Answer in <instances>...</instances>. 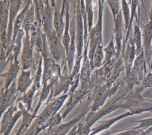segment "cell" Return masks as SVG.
Here are the masks:
<instances>
[{"label": "cell", "instance_id": "cell-1", "mask_svg": "<svg viewBox=\"0 0 152 135\" xmlns=\"http://www.w3.org/2000/svg\"><path fill=\"white\" fill-rule=\"evenodd\" d=\"M68 96L69 94L67 93L53 98V101L47 104L43 111L36 115L34 122L31 124L23 135H38L42 131L46 129L48 121L58 112Z\"/></svg>", "mask_w": 152, "mask_h": 135}, {"label": "cell", "instance_id": "cell-2", "mask_svg": "<svg viewBox=\"0 0 152 135\" xmlns=\"http://www.w3.org/2000/svg\"><path fill=\"white\" fill-rule=\"evenodd\" d=\"M129 92V91L126 89L124 92H120L117 94L116 93L114 95V97L110 98L111 99L97 111H90L84 118V121L90 127H91V126L99 119L112 112L117 109L120 108V103H118V102L121 99H123Z\"/></svg>", "mask_w": 152, "mask_h": 135}, {"label": "cell", "instance_id": "cell-3", "mask_svg": "<svg viewBox=\"0 0 152 135\" xmlns=\"http://www.w3.org/2000/svg\"><path fill=\"white\" fill-rule=\"evenodd\" d=\"M104 3L98 0V15L95 26L88 32L89 46L88 56L92 62L95 50L100 42H103V17Z\"/></svg>", "mask_w": 152, "mask_h": 135}, {"label": "cell", "instance_id": "cell-4", "mask_svg": "<svg viewBox=\"0 0 152 135\" xmlns=\"http://www.w3.org/2000/svg\"><path fill=\"white\" fill-rule=\"evenodd\" d=\"M92 102L93 98L90 93L87 96L86 103L80 113L77 117L67 123H61V124L52 128L50 130H48V135H66L75 125L86 118V114L91 109Z\"/></svg>", "mask_w": 152, "mask_h": 135}, {"label": "cell", "instance_id": "cell-5", "mask_svg": "<svg viewBox=\"0 0 152 135\" xmlns=\"http://www.w3.org/2000/svg\"><path fill=\"white\" fill-rule=\"evenodd\" d=\"M49 51L53 60L57 62H62V65H66V53L61 39L53 30L49 35L46 36Z\"/></svg>", "mask_w": 152, "mask_h": 135}, {"label": "cell", "instance_id": "cell-6", "mask_svg": "<svg viewBox=\"0 0 152 135\" xmlns=\"http://www.w3.org/2000/svg\"><path fill=\"white\" fill-rule=\"evenodd\" d=\"M23 116L16 102L12 104L1 115V135H9L18 120Z\"/></svg>", "mask_w": 152, "mask_h": 135}, {"label": "cell", "instance_id": "cell-7", "mask_svg": "<svg viewBox=\"0 0 152 135\" xmlns=\"http://www.w3.org/2000/svg\"><path fill=\"white\" fill-rule=\"evenodd\" d=\"M81 1L77 0L75 12L76 20V58H83L84 46V24L81 10Z\"/></svg>", "mask_w": 152, "mask_h": 135}, {"label": "cell", "instance_id": "cell-8", "mask_svg": "<svg viewBox=\"0 0 152 135\" xmlns=\"http://www.w3.org/2000/svg\"><path fill=\"white\" fill-rule=\"evenodd\" d=\"M88 46L89 41L88 39L87 43L84 45L83 58L80 72V88L84 90H90L89 83L91 74L94 70L93 62L89 59L88 56Z\"/></svg>", "mask_w": 152, "mask_h": 135}, {"label": "cell", "instance_id": "cell-9", "mask_svg": "<svg viewBox=\"0 0 152 135\" xmlns=\"http://www.w3.org/2000/svg\"><path fill=\"white\" fill-rule=\"evenodd\" d=\"M125 101L120 103V108L128 109L134 114H140L144 112L152 111V101H145L142 97L134 98L125 96Z\"/></svg>", "mask_w": 152, "mask_h": 135}, {"label": "cell", "instance_id": "cell-10", "mask_svg": "<svg viewBox=\"0 0 152 135\" xmlns=\"http://www.w3.org/2000/svg\"><path fill=\"white\" fill-rule=\"evenodd\" d=\"M109 87L106 83L96 86L90 92L93 98V102L91 106L90 111L96 112L104 105V103L107 98H110Z\"/></svg>", "mask_w": 152, "mask_h": 135}, {"label": "cell", "instance_id": "cell-11", "mask_svg": "<svg viewBox=\"0 0 152 135\" xmlns=\"http://www.w3.org/2000/svg\"><path fill=\"white\" fill-rule=\"evenodd\" d=\"M124 18L122 11L117 15L115 18L113 19L114 27H113V37L116 43V49L117 51V58H118L122 53L123 42L124 40V31L125 29V24L124 23Z\"/></svg>", "mask_w": 152, "mask_h": 135}, {"label": "cell", "instance_id": "cell-12", "mask_svg": "<svg viewBox=\"0 0 152 135\" xmlns=\"http://www.w3.org/2000/svg\"><path fill=\"white\" fill-rule=\"evenodd\" d=\"M34 46L31 43L30 36H24L21 52V64L23 70H27L33 65V51Z\"/></svg>", "mask_w": 152, "mask_h": 135}, {"label": "cell", "instance_id": "cell-13", "mask_svg": "<svg viewBox=\"0 0 152 135\" xmlns=\"http://www.w3.org/2000/svg\"><path fill=\"white\" fill-rule=\"evenodd\" d=\"M71 34V41L68 49V54L66 55V63L68 69V72L71 74L77 55L76 51V20H75V12L74 10V16L71 21L70 27Z\"/></svg>", "mask_w": 152, "mask_h": 135}, {"label": "cell", "instance_id": "cell-14", "mask_svg": "<svg viewBox=\"0 0 152 135\" xmlns=\"http://www.w3.org/2000/svg\"><path fill=\"white\" fill-rule=\"evenodd\" d=\"M18 92L17 87V80L7 89H1V115L9 107L15 103L17 99V95Z\"/></svg>", "mask_w": 152, "mask_h": 135}, {"label": "cell", "instance_id": "cell-15", "mask_svg": "<svg viewBox=\"0 0 152 135\" xmlns=\"http://www.w3.org/2000/svg\"><path fill=\"white\" fill-rule=\"evenodd\" d=\"M63 72L64 74L61 76L53 87V99L62 94L67 93L69 90L73 77L71 74L67 72L66 66L64 67Z\"/></svg>", "mask_w": 152, "mask_h": 135}, {"label": "cell", "instance_id": "cell-16", "mask_svg": "<svg viewBox=\"0 0 152 135\" xmlns=\"http://www.w3.org/2000/svg\"><path fill=\"white\" fill-rule=\"evenodd\" d=\"M121 56L124 59L125 67V76H126L129 74V73L132 70L134 62L135 59V56H137L136 48L132 39V34L128 40V43L125 48V51L122 52L121 54Z\"/></svg>", "mask_w": 152, "mask_h": 135}, {"label": "cell", "instance_id": "cell-17", "mask_svg": "<svg viewBox=\"0 0 152 135\" xmlns=\"http://www.w3.org/2000/svg\"><path fill=\"white\" fill-rule=\"evenodd\" d=\"M143 39V49L147 64H150L152 58V20H149L143 28L142 34Z\"/></svg>", "mask_w": 152, "mask_h": 135}, {"label": "cell", "instance_id": "cell-18", "mask_svg": "<svg viewBox=\"0 0 152 135\" xmlns=\"http://www.w3.org/2000/svg\"><path fill=\"white\" fill-rule=\"evenodd\" d=\"M20 69H22V68L18 60H14L10 64L8 70L5 73L1 74V80H4L3 87H2V89H7L11 85V84L16 80Z\"/></svg>", "mask_w": 152, "mask_h": 135}, {"label": "cell", "instance_id": "cell-19", "mask_svg": "<svg viewBox=\"0 0 152 135\" xmlns=\"http://www.w3.org/2000/svg\"><path fill=\"white\" fill-rule=\"evenodd\" d=\"M90 90H84L78 88L74 93L69 95L68 101L65 105V108L62 113L63 118L65 119L68 114L79 102H81L86 96L91 92Z\"/></svg>", "mask_w": 152, "mask_h": 135}, {"label": "cell", "instance_id": "cell-20", "mask_svg": "<svg viewBox=\"0 0 152 135\" xmlns=\"http://www.w3.org/2000/svg\"><path fill=\"white\" fill-rule=\"evenodd\" d=\"M24 0H10L9 21L7 28V36L8 39L12 42L13 27L15 20L16 19L19 11L21 8Z\"/></svg>", "mask_w": 152, "mask_h": 135}, {"label": "cell", "instance_id": "cell-21", "mask_svg": "<svg viewBox=\"0 0 152 135\" xmlns=\"http://www.w3.org/2000/svg\"><path fill=\"white\" fill-rule=\"evenodd\" d=\"M34 80V76L31 75V68L27 70L21 69V74L17 80V87L18 92L24 94L31 87Z\"/></svg>", "mask_w": 152, "mask_h": 135}, {"label": "cell", "instance_id": "cell-22", "mask_svg": "<svg viewBox=\"0 0 152 135\" xmlns=\"http://www.w3.org/2000/svg\"><path fill=\"white\" fill-rule=\"evenodd\" d=\"M133 115L134 114L131 112L128 111V112H125L124 114H122L116 116L113 118H111L107 119L106 120L102 121L97 126L91 128V133H90V135H96L97 134H98L99 133L102 132V131L107 130L113 124H115L116 123H117L119 120H122V119H123L125 117L131 116V115Z\"/></svg>", "mask_w": 152, "mask_h": 135}, {"label": "cell", "instance_id": "cell-23", "mask_svg": "<svg viewBox=\"0 0 152 135\" xmlns=\"http://www.w3.org/2000/svg\"><path fill=\"white\" fill-rule=\"evenodd\" d=\"M147 64L144 49L142 48L140 54L136 56L132 68V70H133L137 74L140 83L142 82L146 76Z\"/></svg>", "mask_w": 152, "mask_h": 135}, {"label": "cell", "instance_id": "cell-24", "mask_svg": "<svg viewBox=\"0 0 152 135\" xmlns=\"http://www.w3.org/2000/svg\"><path fill=\"white\" fill-rule=\"evenodd\" d=\"M16 103L17 104L18 109H20L23 112V119L20 128L17 131L15 135H23L30 126L31 124L32 123V121L33 119H34V118L33 117V113H30L24 107L22 102H17Z\"/></svg>", "mask_w": 152, "mask_h": 135}, {"label": "cell", "instance_id": "cell-25", "mask_svg": "<svg viewBox=\"0 0 152 135\" xmlns=\"http://www.w3.org/2000/svg\"><path fill=\"white\" fill-rule=\"evenodd\" d=\"M53 10L51 5L45 6L42 20V29L46 36L53 30Z\"/></svg>", "mask_w": 152, "mask_h": 135}, {"label": "cell", "instance_id": "cell-26", "mask_svg": "<svg viewBox=\"0 0 152 135\" xmlns=\"http://www.w3.org/2000/svg\"><path fill=\"white\" fill-rule=\"evenodd\" d=\"M65 29L64 34L62 38L63 45L65 47L66 55L68 52L70 41H71V34H70V27H71V15L69 13V2L68 1L65 12Z\"/></svg>", "mask_w": 152, "mask_h": 135}, {"label": "cell", "instance_id": "cell-27", "mask_svg": "<svg viewBox=\"0 0 152 135\" xmlns=\"http://www.w3.org/2000/svg\"><path fill=\"white\" fill-rule=\"evenodd\" d=\"M33 0H26V4L24 7V8L21 10V11L19 12L18 14L16 19L15 20L14 23V27H13V34H12V43L14 42L16 37L20 30L21 29H22V26L25 18L26 14L31 7V5L33 4Z\"/></svg>", "mask_w": 152, "mask_h": 135}, {"label": "cell", "instance_id": "cell-28", "mask_svg": "<svg viewBox=\"0 0 152 135\" xmlns=\"http://www.w3.org/2000/svg\"><path fill=\"white\" fill-rule=\"evenodd\" d=\"M10 0H1L0 33L7 30L9 21Z\"/></svg>", "mask_w": 152, "mask_h": 135}, {"label": "cell", "instance_id": "cell-29", "mask_svg": "<svg viewBox=\"0 0 152 135\" xmlns=\"http://www.w3.org/2000/svg\"><path fill=\"white\" fill-rule=\"evenodd\" d=\"M64 15L61 13V11L56 7L53 10V28L57 35L61 38H62L64 31L65 29V20Z\"/></svg>", "mask_w": 152, "mask_h": 135}, {"label": "cell", "instance_id": "cell-30", "mask_svg": "<svg viewBox=\"0 0 152 135\" xmlns=\"http://www.w3.org/2000/svg\"><path fill=\"white\" fill-rule=\"evenodd\" d=\"M125 70L124 61L121 56V55L118 58L116 64L111 72L109 79L106 81V84L109 87H112L113 84L115 83V81L117 80L120 74Z\"/></svg>", "mask_w": 152, "mask_h": 135}, {"label": "cell", "instance_id": "cell-31", "mask_svg": "<svg viewBox=\"0 0 152 135\" xmlns=\"http://www.w3.org/2000/svg\"><path fill=\"white\" fill-rule=\"evenodd\" d=\"M36 21V18L34 6L33 3L26 14L25 18L22 26V29L24 30L26 36H30V30Z\"/></svg>", "mask_w": 152, "mask_h": 135}, {"label": "cell", "instance_id": "cell-32", "mask_svg": "<svg viewBox=\"0 0 152 135\" xmlns=\"http://www.w3.org/2000/svg\"><path fill=\"white\" fill-rule=\"evenodd\" d=\"M104 59V53L103 51V42L99 43L97 46L92 60V62L94 69L100 68L103 65V61Z\"/></svg>", "mask_w": 152, "mask_h": 135}, {"label": "cell", "instance_id": "cell-33", "mask_svg": "<svg viewBox=\"0 0 152 135\" xmlns=\"http://www.w3.org/2000/svg\"><path fill=\"white\" fill-rule=\"evenodd\" d=\"M132 37L134 41V43L136 48V55L137 56L140 54L142 51V33L141 32L139 23H137L134 27L133 32L132 33Z\"/></svg>", "mask_w": 152, "mask_h": 135}, {"label": "cell", "instance_id": "cell-34", "mask_svg": "<svg viewBox=\"0 0 152 135\" xmlns=\"http://www.w3.org/2000/svg\"><path fill=\"white\" fill-rule=\"evenodd\" d=\"M113 38V36H112L110 41L105 47L103 48V51L104 53L103 64L114 58H117V51L116 49V46L114 44Z\"/></svg>", "mask_w": 152, "mask_h": 135}, {"label": "cell", "instance_id": "cell-35", "mask_svg": "<svg viewBox=\"0 0 152 135\" xmlns=\"http://www.w3.org/2000/svg\"><path fill=\"white\" fill-rule=\"evenodd\" d=\"M25 36V32L23 29H21L19 31L16 39L14 41V48H13V55L14 57L15 61H18V58L20 55H21V49L23 47V41L24 37Z\"/></svg>", "mask_w": 152, "mask_h": 135}, {"label": "cell", "instance_id": "cell-36", "mask_svg": "<svg viewBox=\"0 0 152 135\" xmlns=\"http://www.w3.org/2000/svg\"><path fill=\"white\" fill-rule=\"evenodd\" d=\"M129 4L126 0H121V11L124 20L125 33L128 29L131 18V9L129 8Z\"/></svg>", "mask_w": 152, "mask_h": 135}, {"label": "cell", "instance_id": "cell-37", "mask_svg": "<svg viewBox=\"0 0 152 135\" xmlns=\"http://www.w3.org/2000/svg\"><path fill=\"white\" fill-rule=\"evenodd\" d=\"M34 6L36 21L42 26V20L45 8L44 0H33Z\"/></svg>", "mask_w": 152, "mask_h": 135}, {"label": "cell", "instance_id": "cell-38", "mask_svg": "<svg viewBox=\"0 0 152 135\" xmlns=\"http://www.w3.org/2000/svg\"><path fill=\"white\" fill-rule=\"evenodd\" d=\"M85 6L88 24V30L89 32L93 26L94 12L93 7V0H85Z\"/></svg>", "mask_w": 152, "mask_h": 135}, {"label": "cell", "instance_id": "cell-39", "mask_svg": "<svg viewBox=\"0 0 152 135\" xmlns=\"http://www.w3.org/2000/svg\"><path fill=\"white\" fill-rule=\"evenodd\" d=\"M110 9L113 19L115 18L121 10V0H106Z\"/></svg>", "mask_w": 152, "mask_h": 135}, {"label": "cell", "instance_id": "cell-40", "mask_svg": "<svg viewBox=\"0 0 152 135\" xmlns=\"http://www.w3.org/2000/svg\"><path fill=\"white\" fill-rule=\"evenodd\" d=\"M64 118H63L62 115L61 114L60 112H58L48 121L47 124H46V127H47L46 129L48 130H49L52 128L61 124Z\"/></svg>", "mask_w": 152, "mask_h": 135}, {"label": "cell", "instance_id": "cell-41", "mask_svg": "<svg viewBox=\"0 0 152 135\" xmlns=\"http://www.w3.org/2000/svg\"><path fill=\"white\" fill-rule=\"evenodd\" d=\"M83 120L77 124L76 135H90L91 133V127L85 121H83Z\"/></svg>", "mask_w": 152, "mask_h": 135}, {"label": "cell", "instance_id": "cell-42", "mask_svg": "<svg viewBox=\"0 0 152 135\" xmlns=\"http://www.w3.org/2000/svg\"><path fill=\"white\" fill-rule=\"evenodd\" d=\"M135 122L138 123V124L137 125L134 126L136 128L147 129L150 127L152 126V117L149 118L142 119L140 120L136 121Z\"/></svg>", "mask_w": 152, "mask_h": 135}, {"label": "cell", "instance_id": "cell-43", "mask_svg": "<svg viewBox=\"0 0 152 135\" xmlns=\"http://www.w3.org/2000/svg\"><path fill=\"white\" fill-rule=\"evenodd\" d=\"M145 130L144 128H136L135 127H132L131 128L121 132L116 135H138L143 132Z\"/></svg>", "mask_w": 152, "mask_h": 135}, {"label": "cell", "instance_id": "cell-44", "mask_svg": "<svg viewBox=\"0 0 152 135\" xmlns=\"http://www.w3.org/2000/svg\"><path fill=\"white\" fill-rule=\"evenodd\" d=\"M141 96L142 98H149L152 101V87H149L145 90H144L141 93Z\"/></svg>", "mask_w": 152, "mask_h": 135}, {"label": "cell", "instance_id": "cell-45", "mask_svg": "<svg viewBox=\"0 0 152 135\" xmlns=\"http://www.w3.org/2000/svg\"><path fill=\"white\" fill-rule=\"evenodd\" d=\"M68 0H62V8H61V13L65 15V7L66 5V3Z\"/></svg>", "mask_w": 152, "mask_h": 135}, {"label": "cell", "instance_id": "cell-46", "mask_svg": "<svg viewBox=\"0 0 152 135\" xmlns=\"http://www.w3.org/2000/svg\"><path fill=\"white\" fill-rule=\"evenodd\" d=\"M77 129V124L75 125L66 135H76Z\"/></svg>", "mask_w": 152, "mask_h": 135}, {"label": "cell", "instance_id": "cell-47", "mask_svg": "<svg viewBox=\"0 0 152 135\" xmlns=\"http://www.w3.org/2000/svg\"><path fill=\"white\" fill-rule=\"evenodd\" d=\"M119 131V130H115V131H110V132H107V133H105V134H100V135H109V134H112V133H116V132H117V131Z\"/></svg>", "mask_w": 152, "mask_h": 135}, {"label": "cell", "instance_id": "cell-48", "mask_svg": "<svg viewBox=\"0 0 152 135\" xmlns=\"http://www.w3.org/2000/svg\"><path fill=\"white\" fill-rule=\"evenodd\" d=\"M44 1H45V6L51 5V4H50V0H44Z\"/></svg>", "mask_w": 152, "mask_h": 135}, {"label": "cell", "instance_id": "cell-49", "mask_svg": "<svg viewBox=\"0 0 152 135\" xmlns=\"http://www.w3.org/2000/svg\"><path fill=\"white\" fill-rule=\"evenodd\" d=\"M150 20H152V0H151V5L150 12Z\"/></svg>", "mask_w": 152, "mask_h": 135}, {"label": "cell", "instance_id": "cell-50", "mask_svg": "<svg viewBox=\"0 0 152 135\" xmlns=\"http://www.w3.org/2000/svg\"><path fill=\"white\" fill-rule=\"evenodd\" d=\"M149 67H150V70H151V71H152V64H151V65H149Z\"/></svg>", "mask_w": 152, "mask_h": 135}, {"label": "cell", "instance_id": "cell-51", "mask_svg": "<svg viewBox=\"0 0 152 135\" xmlns=\"http://www.w3.org/2000/svg\"><path fill=\"white\" fill-rule=\"evenodd\" d=\"M152 64V59H151V62H150V65H151Z\"/></svg>", "mask_w": 152, "mask_h": 135}, {"label": "cell", "instance_id": "cell-52", "mask_svg": "<svg viewBox=\"0 0 152 135\" xmlns=\"http://www.w3.org/2000/svg\"><path fill=\"white\" fill-rule=\"evenodd\" d=\"M149 135H152V133H151L150 134H149Z\"/></svg>", "mask_w": 152, "mask_h": 135}, {"label": "cell", "instance_id": "cell-53", "mask_svg": "<svg viewBox=\"0 0 152 135\" xmlns=\"http://www.w3.org/2000/svg\"><path fill=\"white\" fill-rule=\"evenodd\" d=\"M151 112H152V111H151Z\"/></svg>", "mask_w": 152, "mask_h": 135}]
</instances>
